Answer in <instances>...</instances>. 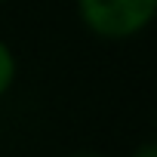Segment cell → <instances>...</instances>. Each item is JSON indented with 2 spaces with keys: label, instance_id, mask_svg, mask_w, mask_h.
Instances as JSON below:
<instances>
[{
  "label": "cell",
  "instance_id": "obj_4",
  "mask_svg": "<svg viewBox=\"0 0 157 157\" xmlns=\"http://www.w3.org/2000/svg\"><path fill=\"white\" fill-rule=\"evenodd\" d=\"M65 157H111V154H105L99 148H77V151H68Z\"/></svg>",
  "mask_w": 157,
  "mask_h": 157
},
{
  "label": "cell",
  "instance_id": "obj_5",
  "mask_svg": "<svg viewBox=\"0 0 157 157\" xmlns=\"http://www.w3.org/2000/svg\"><path fill=\"white\" fill-rule=\"evenodd\" d=\"M0 3H6V0H0Z\"/></svg>",
  "mask_w": 157,
  "mask_h": 157
},
{
  "label": "cell",
  "instance_id": "obj_1",
  "mask_svg": "<svg viewBox=\"0 0 157 157\" xmlns=\"http://www.w3.org/2000/svg\"><path fill=\"white\" fill-rule=\"evenodd\" d=\"M80 25L111 43L145 34L157 19V0H74Z\"/></svg>",
  "mask_w": 157,
  "mask_h": 157
},
{
  "label": "cell",
  "instance_id": "obj_3",
  "mask_svg": "<svg viewBox=\"0 0 157 157\" xmlns=\"http://www.w3.org/2000/svg\"><path fill=\"white\" fill-rule=\"evenodd\" d=\"M129 157H157V136H154V139L139 142V145L129 151Z\"/></svg>",
  "mask_w": 157,
  "mask_h": 157
},
{
  "label": "cell",
  "instance_id": "obj_2",
  "mask_svg": "<svg viewBox=\"0 0 157 157\" xmlns=\"http://www.w3.org/2000/svg\"><path fill=\"white\" fill-rule=\"evenodd\" d=\"M19 80V59H16V49L0 37V99L10 96V90L16 86Z\"/></svg>",
  "mask_w": 157,
  "mask_h": 157
}]
</instances>
